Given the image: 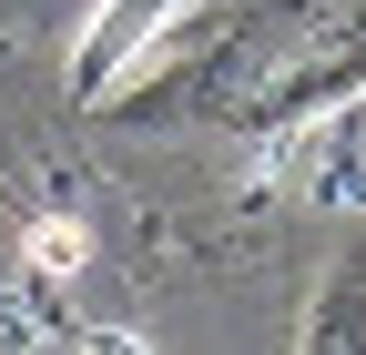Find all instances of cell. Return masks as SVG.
Returning a JSON list of instances; mask_svg holds the SVG:
<instances>
[{
  "instance_id": "6da1fadb",
  "label": "cell",
  "mask_w": 366,
  "mask_h": 355,
  "mask_svg": "<svg viewBox=\"0 0 366 355\" xmlns=\"http://www.w3.org/2000/svg\"><path fill=\"white\" fill-rule=\"evenodd\" d=\"M366 92V0H315V21L295 31V51L274 61L264 81H244L234 112L224 122H244V132H295L315 112H336Z\"/></svg>"
},
{
  "instance_id": "277c9868",
  "label": "cell",
  "mask_w": 366,
  "mask_h": 355,
  "mask_svg": "<svg viewBox=\"0 0 366 355\" xmlns=\"http://www.w3.org/2000/svg\"><path fill=\"white\" fill-rule=\"evenodd\" d=\"M31 274H71V264H81V224H71V213H51V224H31Z\"/></svg>"
},
{
  "instance_id": "7a4b0ae2",
  "label": "cell",
  "mask_w": 366,
  "mask_h": 355,
  "mask_svg": "<svg viewBox=\"0 0 366 355\" xmlns=\"http://www.w3.org/2000/svg\"><path fill=\"white\" fill-rule=\"evenodd\" d=\"M163 21H173V0H102V21H92L81 51H71V102H102L112 81H122V61L143 51Z\"/></svg>"
},
{
  "instance_id": "3957f363",
  "label": "cell",
  "mask_w": 366,
  "mask_h": 355,
  "mask_svg": "<svg viewBox=\"0 0 366 355\" xmlns=\"http://www.w3.org/2000/svg\"><path fill=\"white\" fill-rule=\"evenodd\" d=\"M346 335H366V244L336 264V294L305 315V345H346Z\"/></svg>"
}]
</instances>
